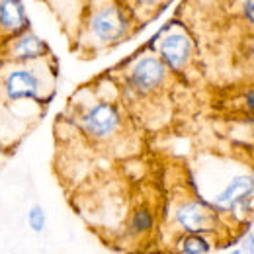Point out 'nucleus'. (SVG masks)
I'll return each instance as SVG.
<instances>
[{"label":"nucleus","mask_w":254,"mask_h":254,"mask_svg":"<svg viewBox=\"0 0 254 254\" xmlns=\"http://www.w3.org/2000/svg\"><path fill=\"white\" fill-rule=\"evenodd\" d=\"M84 8L76 26V43L86 55H96L124 43L139 28L129 4L94 2L84 4Z\"/></svg>","instance_id":"1"},{"label":"nucleus","mask_w":254,"mask_h":254,"mask_svg":"<svg viewBox=\"0 0 254 254\" xmlns=\"http://www.w3.org/2000/svg\"><path fill=\"white\" fill-rule=\"evenodd\" d=\"M68 104L72 110V122L86 141L106 147L114 145L122 137L126 118L118 100L84 86Z\"/></svg>","instance_id":"2"},{"label":"nucleus","mask_w":254,"mask_h":254,"mask_svg":"<svg viewBox=\"0 0 254 254\" xmlns=\"http://www.w3.org/2000/svg\"><path fill=\"white\" fill-rule=\"evenodd\" d=\"M57 86V63L51 57L24 64H0V88L6 102L49 104Z\"/></svg>","instance_id":"3"},{"label":"nucleus","mask_w":254,"mask_h":254,"mask_svg":"<svg viewBox=\"0 0 254 254\" xmlns=\"http://www.w3.org/2000/svg\"><path fill=\"white\" fill-rule=\"evenodd\" d=\"M170 72L155 53H141L127 64L124 72V92L135 100L153 98L164 92Z\"/></svg>","instance_id":"4"},{"label":"nucleus","mask_w":254,"mask_h":254,"mask_svg":"<svg viewBox=\"0 0 254 254\" xmlns=\"http://www.w3.org/2000/svg\"><path fill=\"white\" fill-rule=\"evenodd\" d=\"M153 41H157L155 55L168 68L170 74H182L193 59V41L190 33L178 24H166Z\"/></svg>","instance_id":"5"},{"label":"nucleus","mask_w":254,"mask_h":254,"mask_svg":"<svg viewBox=\"0 0 254 254\" xmlns=\"http://www.w3.org/2000/svg\"><path fill=\"white\" fill-rule=\"evenodd\" d=\"M215 213L233 215L241 221L249 219L253 215L254 207V174H237L233 176L221 191H217L207 201Z\"/></svg>","instance_id":"6"},{"label":"nucleus","mask_w":254,"mask_h":254,"mask_svg":"<svg viewBox=\"0 0 254 254\" xmlns=\"http://www.w3.org/2000/svg\"><path fill=\"white\" fill-rule=\"evenodd\" d=\"M174 225L182 235H211L217 231L221 217L201 197H184L172 209Z\"/></svg>","instance_id":"7"},{"label":"nucleus","mask_w":254,"mask_h":254,"mask_svg":"<svg viewBox=\"0 0 254 254\" xmlns=\"http://www.w3.org/2000/svg\"><path fill=\"white\" fill-rule=\"evenodd\" d=\"M47 57H51V47L33 30L0 43V64H24Z\"/></svg>","instance_id":"8"},{"label":"nucleus","mask_w":254,"mask_h":254,"mask_svg":"<svg viewBox=\"0 0 254 254\" xmlns=\"http://www.w3.org/2000/svg\"><path fill=\"white\" fill-rule=\"evenodd\" d=\"M32 30L26 4L20 0H0V43Z\"/></svg>","instance_id":"9"},{"label":"nucleus","mask_w":254,"mask_h":254,"mask_svg":"<svg viewBox=\"0 0 254 254\" xmlns=\"http://www.w3.org/2000/svg\"><path fill=\"white\" fill-rule=\"evenodd\" d=\"M155 225H157L155 209L149 203H139L129 215V221L126 225V237L129 239L147 237L155 229Z\"/></svg>","instance_id":"10"},{"label":"nucleus","mask_w":254,"mask_h":254,"mask_svg":"<svg viewBox=\"0 0 254 254\" xmlns=\"http://www.w3.org/2000/svg\"><path fill=\"white\" fill-rule=\"evenodd\" d=\"M178 254H209L213 251V243L207 235H182L176 241Z\"/></svg>","instance_id":"11"},{"label":"nucleus","mask_w":254,"mask_h":254,"mask_svg":"<svg viewBox=\"0 0 254 254\" xmlns=\"http://www.w3.org/2000/svg\"><path fill=\"white\" fill-rule=\"evenodd\" d=\"M26 221H28V227L32 229L33 233H43L45 231V227H47V213H45L41 203H33L32 207L28 209Z\"/></svg>","instance_id":"12"},{"label":"nucleus","mask_w":254,"mask_h":254,"mask_svg":"<svg viewBox=\"0 0 254 254\" xmlns=\"http://www.w3.org/2000/svg\"><path fill=\"white\" fill-rule=\"evenodd\" d=\"M239 249H241V253L243 254H254V233L253 231H249V233L243 237Z\"/></svg>","instance_id":"13"},{"label":"nucleus","mask_w":254,"mask_h":254,"mask_svg":"<svg viewBox=\"0 0 254 254\" xmlns=\"http://www.w3.org/2000/svg\"><path fill=\"white\" fill-rule=\"evenodd\" d=\"M243 16L251 26H254V2H243Z\"/></svg>","instance_id":"14"},{"label":"nucleus","mask_w":254,"mask_h":254,"mask_svg":"<svg viewBox=\"0 0 254 254\" xmlns=\"http://www.w3.org/2000/svg\"><path fill=\"white\" fill-rule=\"evenodd\" d=\"M245 104H247V108L254 112V88H251L247 94H245Z\"/></svg>","instance_id":"15"},{"label":"nucleus","mask_w":254,"mask_h":254,"mask_svg":"<svg viewBox=\"0 0 254 254\" xmlns=\"http://www.w3.org/2000/svg\"><path fill=\"white\" fill-rule=\"evenodd\" d=\"M249 55H251V61L254 63V39L251 41V47H249Z\"/></svg>","instance_id":"16"},{"label":"nucleus","mask_w":254,"mask_h":254,"mask_svg":"<svg viewBox=\"0 0 254 254\" xmlns=\"http://www.w3.org/2000/svg\"><path fill=\"white\" fill-rule=\"evenodd\" d=\"M6 151H8V147H6V145H4L2 141H0V159H2L4 155H6Z\"/></svg>","instance_id":"17"},{"label":"nucleus","mask_w":254,"mask_h":254,"mask_svg":"<svg viewBox=\"0 0 254 254\" xmlns=\"http://www.w3.org/2000/svg\"><path fill=\"white\" fill-rule=\"evenodd\" d=\"M227 254H243V253H241V249H233V251H229Z\"/></svg>","instance_id":"18"},{"label":"nucleus","mask_w":254,"mask_h":254,"mask_svg":"<svg viewBox=\"0 0 254 254\" xmlns=\"http://www.w3.org/2000/svg\"><path fill=\"white\" fill-rule=\"evenodd\" d=\"M0 100H2V88H0Z\"/></svg>","instance_id":"19"},{"label":"nucleus","mask_w":254,"mask_h":254,"mask_svg":"<svg viewBox=\"0 0 254 254\" xmlns=\"http://www.w3.org/2000/svg\"><path fill=\"white\" fill-rule=\"evenodd\" d=\"M0 168H2V166H0Z\"/></svg>","instance_id":"20"}]
</instances>
